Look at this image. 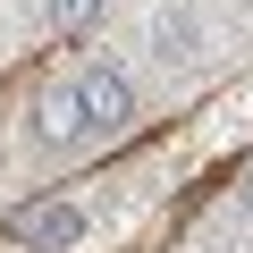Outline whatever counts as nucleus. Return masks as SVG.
<instances>
[{
	"label": "nucleus",
	"mask_w": 253,
	"mask_h": 253,
	"mask_svg": "<svg viewBox=\"0 0 253 253\" xmlns=\"http://www.w3.org/2000/svg\"><path fill=\"white\" fill-rule=\"evenodd\" d=\"M76 135H84V118H76V93H68V84H59V93H42V101H34V144L68 152Z\"/></svg>",
	"instance_id": "20e7f679"
},
{
	"label": "nucleus",
	"mask_w": 253,
	"mask_h": 253,
	"mask_svg": "<svg viewBox=\"0 0 253 253\" xmlns=\"http://www.w3.org/2000/svg\"><path fill=\"white\" fill-rule=\"evenodd\" d=\"M236 9H253V0H236Z\"/></svg>",
	"instance_id": "6e6552de"
},
{
	"label": "nucleus",
	"mask_w": 253,
	"mask_h": 253,
	"mask_svg": "<svg viewBox=\"0 0 253 253\" xmlns=\"http://www.w3.org/2000/svg\"><path fill=\"white\" fill-rule=\"evenodd\" d=\"M236 194H245V211H253V161H245V186H236Z\"/></svg>",
	"instance_id": "423d86ee"
},
{
	"label": "nucleus",
	"mask_w": 253,
	"mask_h": 253,
	"mask_svg": "<svg viewBox=\"0 0 253 253\" xmlns=\"http://www.w3.org/2000/svg\"><path fill=\"white\" fill-rule=\"evenodd\" d=\"M101 17V0H42V26L51 34H76V26H93Z\"/></svg>",
	"instance_id": "39448f33"
},
{
	"label": "nucleus",
	"mask_w": 253,
	"mask_h": 253,
	"mask_svg": "<svg viewBox=\"0 0 253 253\" xmlns=\"http://www.w3.org/2000/svg\"><path fill=\"white\" fill-rule=\"evenodd\" d=\"M203 253H228V245H203Z\"/></svg>",
	"instance_id": "0eeeda50"
},
{
	"label": "nucleus",
	"mask_w": 253,
	"mask_h": 253,
	"mask_svg": "<svg viewBox=\"0 0 253 253\" xmlns=\"http://www.w3.org/2000/svg\"><path fill=\"white\" fill-rule=\"evenodd\" d=\"M9 228H17V245H34V253H68V245L84 236V211H76V203H26Z\"/></svg>",
	"instance_id": "7ed1b4c3"
},
{
	"label": "nucleus",
	"mask_w": 253,
	"mask_h": 253,
	"mask_svg": "<svg viewBox=\"0 0 253 253\" xmlns=\"http://www.w3.org/2000/svg\"><path fill=\"white\" fill-rule=\"evenodd\" d=\"M152 59H161V68H203V59H211V26L186 9V0L152 9Z\"/></svg>",
	"instance_id": "f03ea898"
},
{
	"label": "nucleus",
	"mask_w": 253,
	"mask_h": 253,
	"mask_svg": "<svg viewBox=\"0 0 253 253\" xmlns=\"http://www.w3.org/2000/svg\"><path fill=\"white\" fill-rule=\"evenodd\" d=\"M68 93H76V118H84V135H118V126L135 118V84H126L118 68H101V59H93V68H84Z\"/></svg>",
	"instance_id": "f257e3e1"
}]
</instances>
